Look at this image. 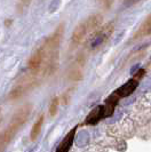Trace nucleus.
Segmentation results:
<instances>
[{
  "instance_id": "nucleus-1",
  "label": "nucleus",
  "mask_w": 151,
  "mask_h": 152,
  "mask_svg": "<svg viewBox=\"0 0 151 152\" xmlns=\"http://www.w3.org/2000/svg\"><path fill=\"white\" fill-rule=\"evenodd\" d=\"M64 34V25L60 24L53 33L44 40L41 48L44 52V72L46 77L55 73L59 66V56H60L61 41Z\"/></svg>"
},
{
  "instance_id": "nucleus-2",
  "label": "nucleus",
  "mask_w": 151,
  "mask_h": 152,
  "mask_svg": "<svg viewBox=\"0 0 151 152\" xmlns=\"http://www.w3.org/2000/svg\"><path fill=\"white\" fill-rule=\"evenodd\" d=\"M31 111H32L31 104H25L14 113L8 126L0 133V152H5L6 148L10 144V142L23 127V125L28 121Z\"/></svg>"
},
{
  "instance_id": "nucleus-3",
  "label": "nucleus",
  "mask_w": 151,
  "mask_h": 152,
  "mask_svg": "<svg viewBox=\"0 0 151 152\" xmlns=\"http://www.w3.org/2000/svg\"><path fill=\"white\" fill-rule=\"evenodd\" d=\"M102 20H103L102 15L94 14L84 20L81 23H79L71 36V48L75 49L78 46L86 42L100 29Z\"/></svg>"
},
{
  "instance_id": "nucleus-4",
  "label": "nucleus",
  "mask_w": 151,
  "mask_h": 152,
  "mask_svg": "<svg viewBox=\"0 0 151 152\" xmlns=\"http://www.w3.org/2000/svg\"><path fill=\"white\" fill-rule=\"evenodd\" d=\"M113 30H114V26H113L112 23H108L106 25H103L102 28H100L91 38L86 41L87 47L91 50L98 49L101 46H103L110 39V37L112 36L113 33Z\"/></svg>"
},
{
  "instance_id": "nucleus-5",
  "label": "nucleus",
  "mask_w": 151,
  "mask_h": 152,
  "mask_svg": "<svg viewBox=\"0 0 151 152\" xmlns=\"http://www.w3.org/2000/svg\"><path fill=\"white\" fill-rule=\"evenodd\" d=\"M86 63V57L84 54H80L76 57L72 65L70 66L68 72V77L72 81H79L83 79V70Z\"/></svg>"
},
{
  "instance_id": "nucleus-6",
  "label": "nucleus",
  "mask_w": 151,
  "mask_h": 152,
  "mask_svg": "<svg viewBox=\"0 0 151 152\" xmlns=\"http://www.w3.org/2000/svg\"><path fill=\"white\" fill-rule=\"evenodd\" d=\"M137 85H139V81L133 78V79H129L127 83H125L121 87H119L117 91H114L113 93L121 99H124V97L129 96V95L136 89Z\"/></svg>"
},
{
  "instance_id": "nucleus-7",
  "label": "nucleus",
  "mask_w": 151,
  "mask_h": 152,
  "mask_svg": "<svg viewBox=\"0 0 151 152\" xmlns=\"http://www.w3.org/2000/svg\"><path fill=\"white\" fill-rule=\"evenodd\" d=\"M103 118H106L104 117V107H103V105H98L87 115L85 124L86 125H95Z\"/></svg>"
},
{
  "instance_id": "nucleus-8",
  "label": "nucleus",
  "mask_w": 151,
  "mask_h": 152,
  "mask_svg": "<svg viewBox=\"0 0 151 152\" xmlns=\"http://www.w3.org/2000/svg\"><path fill=\"white\" fill-rule=\"evenodd\" d=\"M147 36H151V14L145 18V21L142 23V25L139 28V30L134 36V39L137 40V39L144 38Z\"/></svg>"
},
{
  "instance_id": "nucleus-9",
  "label": "nucleus",
  "mask_w": 151,
  "mask_h": 152,
  "mask_svg": "<svg viewBox=\"0 0 151 152\" xmlns=\"http://www.w3.org/2000/svg\"><path fill=\"white\" fill-rule=\"evenodd\" d=\"M44 121H45V117H44V114H40L39 118L36 120V122L33 124L30 133V140L32 142H34L38 138V136H39V134L41 133V128H43Z\"/></svg>"
},
{
  "instance_id": "nucleus-10",
  "label": "nucleus",
  "mask_w": 151,
  "mask_h": 152,
  "mask_svg": "<svg viewBox=\"0 0 151 152\" xmlns=\"http://www.w3.org/2000/svg\"><path fill=\"white\" fill-rule=\"evenodd\" d=\"M76 128H73L72 130H70L68 133V135L64 137V140L61 142V144L59 145L56 152H69V149L72 144V141H73V137H75Z\"/></svg>"
},
{
  "instance_id": "nucleus-11",
  "label": "nucleus",
  "mask_w": 151,
  "mask_h": 152,
  "mask_svg": "<svg viewBox=\"0 0 151 152\" xmlns=\"http://www.w3.org/2000/svg\"><path fill=\"white\" fill-rule=\"evenodd\" d=\"M59 105H60V99L56 96L52 99L51 102V105H49V114L51 117H55L57 113V110H59Z\"/></svg>"
},
{
  "instance_id": "nucleus-12",
  "label": "nucleus",
  "mask_w": 151,
  "mask_h": 152,
  "mask_svg": "<svg viewBox=\"0 0 151 152\" xmlns=\"http://www.w3.org/2000/svg\"><path fill=\"white\" fill-rule=\"evenodd\" d=\"M96 1L103 9H109L113 4V0H96Z\"/></svg>"
},
{
  "instance_id": "nucleus-13",
  "label": "nucleus",
  "mask_w": 151,
  "mask_h": 152,
  "mask_svg": "<svg viewBox=\"0 0 151 152\" xmlns=\"http://www.w3.org/2000/svg\"><path fill=\"white\" fill-rule=\"evenodd\" d=\"M31 1H32V0H18V4H17V9H18L20 12L24 10L25 8L30 5Z\"/></svg>"
},
{
  "instance_id": "nucleus-14",
  "label": "nucleus",
  "mask_w": 151,
  "mask_h": 152,
  "mask_svg": "<svg viewBox=\"0 0 151 152\" xmlns=\"http://www.w3.org/2000/svg\"><path fill=\"white\" fill-rule=\"evenodd\" d=\"M143 75H144V70L143 69H141V70H140V71L135 75V78H134V79H136V80L139 81V79H141V78L143 77Z\"/></svg>"
},
{
  "instance_id": "nucleus-15",
  "label": "nucleus",
  "mask_w": 151,
  "mask_h": 152,
  "mask_svg": "<svg viewBox=\"0 0 151 152\" xmlns=\"http://www.w3.org/2000/svg\"><path fill=\"white\" fill-rule=\"evenodd\" d=\"M124 1H125L126 5H133V4H135V2H139L140 0H124Z\"/></svg>"
},
{
  "instance_id": "nucleus-16",
  "label": "nucleus",
  "mask_w": 151,
  "mask_h": 152,
  "mask_svg": "<svg viewBox=\"0 0 151 152\" xmlns=\"http://www.w3.org/2000/svg\"><path fill=\"white\" fill-rule=\"evenodd\" d=\"M1 121H2V114L0 112V124H1Z\"/></svg>"
}]
</instances>
